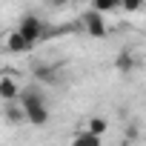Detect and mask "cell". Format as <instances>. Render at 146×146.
<instances>
[{"label":"cell","instance_id":"277c9868","mask_svg":"<svg viewBox=\"0 0 146 146\" xmlns=\"http://www.w3.org/2000/svg\"><path fill=\"white\" fill-rule=\"evenodd\" d=\"M20 95V83L15 78H0V100L3 103H15Z\"/></svg>","mask_w":146,"mask_h":146},{"label":"cell","instance_id":"4fadbf2b","mask_svg":"<svg viewBox=\"0 0 146 146\" xmlns=\"http://www.w3.org/2000/svg\"><path fill=\"white\" fill-rule=\"evenodd\" d=\"M49 3H52V6H66L69 0H49Z\"/></svg>","mask_w":146,"mask_h":146},{"label":"cell","instance_id":"5b68a950","mask_svg":"<svg viewBox=\"0 0 146 146\" xmlns=\"http://www.w3.org/2000/svg\"><path fill=\"white\" fill-rule=\"evenodd\" d=\"M6 43H9V52H15V54H23V52H32V43H29V40H26V37L20 35V32H12Z\"/></svg>","mask_w":146,"mask_h":146},{"label":"cell","instance_id":"9c48e42d","mask_svg":"<svg viewBox=\"0 0 146 146\" xmlns=\"http://www.w3.org/2000/svg\"><path fill=\"white\" fill-rule=\"evenodd\" d=\"M115 66H117L120 72H132V69H135V54H132V52H120L117 60H115Z\"/></svg>","mask_w":146,"mask_h":146},{"label":"cell","instance_id":"3957f363","mask_svg":"<svg viewBox=\"0 0 146 146\" xmlns=\"http://www.w3.org/2000/svg\"><path fill=\"white\" fill-rule=\"evenodd\" d=\"M83 29H86V35L89 37H106V23H103V15H98V12H83Z\"/></svg>","mask_w":146,"mask_h":146},{"label":"cell","instance_id":"6da1fadb","mask_svg":"<svg viewBox=\"0 0 146 146\" xmlns=\"http://www.w3.org/2000/svg\"><path fill=\"white\" fill-rule=\"evenodd\" d=\"M17 103H20V106H23V112H26V123H32V126H46V123H49L46 95H43V89H40L37 83L20 86Z\"/></svg>","mask_w":146,"mask_h":146},{"label":"cell","instance_id":"ba28073f","mask_svg":"<svg viewBox=\"0 0 146 146\" xmlns=\"http://www.w3.org/2000/svg\"><path fill=\"white\" fill-rule=\"evenodd\" d=\"M117 6H120V0H92V12H98V15H109Z\"/></svg>","mask_w":146,"mask_h":146},{"label":"cell","instance_id":"8992f818","mask_svg":"<svg viewBox=\"0 0 146 146\" xmlns=\"http://www.w3.org/2000/svg\"><path fill=\"white\" fill-rule=\"evenodd\" d=\"M6 120L12 123V126H20V123H26V112H23V106L15 100V103H6Z\"/></svg>","mask_w":146,"mask_h":146},{"label":"cell","instance_id":"5bb4252c","mask_svg":"<svg viewBox=\"0 0 146 146\" xmlns=\"http://www.w3.org/2000/svg\"><path fill=\"white\" fill-rule=\"evenodd\" d=\"M140 3H143V0H140Z\"/></svg>","mask_w":146,"mask_h":146},{"label":"cell","instance_id":"7c38bea8","mask_svg":"<svg viewBox=\"0 0 146 146\" xmlns=\"http://www.w3.org/2000/svg\"><path fill=\"white\" fill-rule=\"evenodd\" d=\"M126 140H137V129H135V126L126 129Z\"/></svg>","mask_w":146,"mask_h":146},{"label":"cell","instance_id":"7a4b0ae2","mask_svg":"<svg viewBox=\"0 0 146 146\" xmlns=\"http://www.w3.org/2000/svg\"><path fill=\"white\" fill-rule=\"evenodd\" d=\"M15 32H20L32 46H35V43H40V40L46 37V26H43V20H40L35 12H29V15L17 23V29H15Z\"/></svg>","mask_w":146,"mask_h":146},{"label":"cell","instance_id":"8fae6325","mask_svg":"<svg viewBox=\"0 0 146 146\" xmlns=\"http://www.w3.org/2000/svg\"><path fill=\"white\" fill-rule=\"evenodd\" d=\"M120 6H123L126 12H137V9H140V0H120Z\"/></svg>","mask_w":146,"mask_h":146},{"label":"cell","instance_id":"52a82bcc","mask_svg":"<svg viewBox=\"0 0 146 146\" xmlns=\"http://www.w3.org/2000/svg\"><path fill=\"white\" fill-rule=\"evenodd\" d=\"M86 132L95 135V137H103V135L109 132V123H106L103 117H89V120H86Z\"/></svg>","mask_w":146,"mask_h":146},{"label":"cell","instance_id":"30bf717a","mask_svg":"<svg viewBox=\"0 0 146 146\" xmlns=\"http://www.w3.org/2000/svg\"><path fill=\"white\" fill-rule=\"evenodd\" d=\"M72 146H100V137H95V135H89V132H80V135H75Z\"/></svg>","mask_w":146,"mask_h":146}]
</instances>
